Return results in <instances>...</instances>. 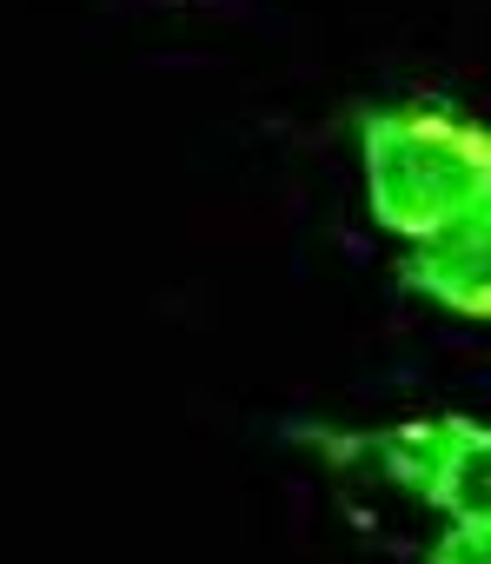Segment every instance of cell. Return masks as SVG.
<instances>
[{"instance_id":"3957f363","label":"cell","mask_w":491,"mask_h":564,"mask_svg":"<svg viewBox=\"0 0 491 564\" xmlns=\"http://www.w3.org/2000/svg\"><path fill=\"white\" fill-rule=\"evenodd\" d=\"M399 286L451 319L491 326V199L399 252Z\"/></svg>"},{"instance_id":"6da1fadb","label":"cell","mask_w":491,"mask_h":564,"mask_svg":"<svg viewBox=\"0 0 491 564\" xmlns=\"http://www.w3.org/2000/svg\"><path fill=\"white\" fill-rule=\"evenodd\" d=\"M359 180L372 219L412 246L491 199V120L399 100L359 113Z\"/></svg>"},{"instance_id":"7a4b0ae2","label":"cell","mask_w":491,"mask_h":564,"mask_svg":"<svg viewBox=\"0 0 491 564\" xmlns=\"http://www.w3.org/2000/svg\"><path fill=\"white\" fill-rule=\"evenodd\" d=\"M293 432L313 438V452L352 458L412 491V505L438 511V538L425 551L432 564H491V419L432 412L379 432H339V425H293Z\"/></svg>"}]
</instances>
